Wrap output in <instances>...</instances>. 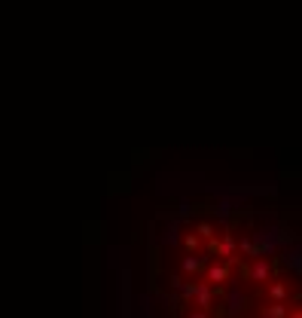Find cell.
Segmentation results:
<instances>
[]
</instances>
